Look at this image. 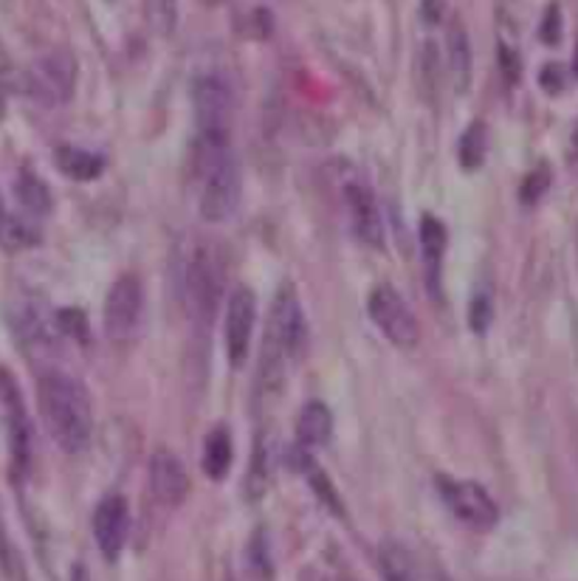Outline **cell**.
I'll list each match as a JSON object with an SVG mask.
<instances>
[{"label": "cell", "instance_id": "28", "mask_svg": "<svg viewBox=\"0 0 578 581\" xmlns=\"http://www.w3.org/2000/svg\"><path fill=\"white\" fill-rule=\"evenodd\" d=\"M0 570L7 575L9 581H26V568H23V559L14 550L12 539L3 528H0Z\"/></svg>", "mask_w": 578, "mask_h": 581}, {"label": "cell", "instance_id": "41", "mask_svg": "<svg viewBox=\"0 0 578 581\" xmlns=\"http://www.w3.org/2000/svg\"><path fill=\"white\" fill-rule=\"evenodd\" d=\"M440 581H446V579H440Z\"/></svg>", "mask_w": 578, "mask_h": 581}, {"label": "cell", "instance_id": "34", "mask_svg": "<svg viewBox=\"0 0 578 581\" xmlns=\"http://www.w3.org/2000/svg\"><path fill=\"white\" fill-rule=\"evenodd\" d=\"M561 37V18H559V7H550L545 14V23H542V40L547 45H556Z\"/></svg>", "mask_w": 578, "mask_h": 581}, {"label": "cell", "instance_id": "15", "mask_svg": "<svg viewBox=\"0 0 578 581\" xmlns=\"http://www.w3.org/2000/svg\"><path fill=\"white\" fill-rule=\"evenodd\" d=\"M14 331L20 333V338H23V345L26 347H54L57 345V320H52L49 316V311H43L40 305H34V302H26V305H20L18 311V320H14Z\"/></svg>", "mask_w": 578, "mask_h": 581}, {"label": "cell", "instance_id": "25", "mask_svg": "<svg viewBox=\"0 0 578 581\" xmlns=\"http://www.w3.org/2000/svg\"><path fill=\"white\" fill-rule=\"evenodd\" d=\"M144 14L150 29L167 37L175 29V20H179V0H144Z\"/></svg>", "mask_w": 578, "mask_h": 581}, {"label": "cell", "instance_id": "32", "mask_svg": "<svg viewBox=\"0 0 578 581\" xmlns=\"http://www.w3.org/2000/svg\"><path fill=\"white\" fill-rule=\"evenodd\" d=\"M12 63H9V54L0 43V122H3V116H7V96L9 88H12Z\"/></svg>", "mask_w": 578, "mask_h": 581}, {"label": "cell", "instance_id": "8", "mask_svg": "<svg viewBox=\"0 0 578 581\" xmlns=\"http://www.w3.org/2000/svg\"><path fill=\"white\" fill-rule=\"evenodd\" d=\"M144 316V288L139 277L121 275L105 297V336L125 345L139 333Z\"/></svg>", "mask_w": 578, "mask_h": 581}, {"label": "cell", "instance_id": "18", "mask_svg": "<svg viewBox=\"0 0 578 581\" xmlns=\"http://www.w3.org/2000/svg\"><path fill=\"white\" fill-rule=\"evenodd\" d=\"M446 52H449V74L451 83H454V90L458 94H465L471 85V43L469 34H465L463 23L454 20L446 32Z\"/></svg>", "mask_w": 578, "mask_h": 581}, {"label": "cell", "instance_id": "35", "mask_svg": "<svg viewBox=\"0 0 578 581\" xmlns=\"http://www.w3.org/2000/svg\"><path fill=\"white\" fill-rule=\"evenodd\" d=\"M500 63H502V71H505V77H509V83H516V77H520V57H516V52H511V49L502 45Z\"/></svg>", "mask_w": 578, "mask_h": 581}, {"label": "cell", "instance_id": "37", "mask_svg": "<svg viewBox=\"0 0 578 581\" xmlns=\"http://www.w3.org/2000/svg\"><path fill=\"white\" fill-rule=\"evenodd\" d=\"M567 161H570V166L578 173V125H576V130H572L570 150H567Z\"/></svg>", "mask_w": 578, "mask_h": 581}, {"label": "cell", "instance_id": "20", "mask_svg": "<svg viewBox=\"0 0 578 581\" xmlns=\"http://www.w3.org/2000/svg\"><path fill=\"white\" fill-rule=\"evenodd\" d=\"M40 244L38 226L29 224V217L18 215L0 201V249L26 251Z\"/></svg>", "mask_w": 578, "mask_h": 581}, {"label": "cell", "instance_id": "9", "mask_svg": "<svg viewBox=\"0 0 578 581\" xmlns=\"http://www.w3.org/2000/svg\"><path fill=\"white\" fill-rule=\"evenodd\" d=\"M235 94L221 74H201L192 83V110L197 136H229Z\"/></svg>", "mask_w": 578, "mask_h": 581}, {"label": "cell", "instance_id": "21", "mask_svg": "<svg viewBox=\"0 0 578 581\" xmlns=\"http://www.w3.org/2000/svg\"><path fill=\"white\" fill-rule=\"evenodd\" d=\"M232 458H235V452H232V434L226 427H215L210 434H206V443H204V472L210 480H223L226 474H229L232 469Z\"/></svg>", "mask_w": 578, "mask_h": 581}, {"label": "cell", "instance_id": "4", "mask_svg": "<svg viewBox=\"0 0 578 581\" xmlns=\"http://www.w3.org/2000/svg\"><path fill=\"white\" fill-rule=\"evenodd\" d=\"M77 88V60L68 52H49L34 60L23 74V90L34 103L54 108V105L71 103Z\"/></svg>", "mask_w": 578, "mask_h": 581}, {"label": "cell", "instance_id": "11", "mask_svg": "<svg viewBox=\"0 0 578 581\" xmlns=\"http://www.w3.org/2000/svg\"><path fill=\"white\" fill-rule=\"evenodd\" d=\"M257 325V297L248 286H237L226 300V322H223V338H226V356L232 367H243L251 347Z\"/></svg>", "mask_w": 578, "mask_h": 581}, {"label": "cell", "instance_id": "39", "mask_svg": "<svg viewBox=\"0 0 578 581\" xmlns=\"http://www.w3.org/2000/svg\"><path fill=\"white\" fill-rule=\"evenodd\" d=\"M317 581H350V579H342V575H322V579Z\"/></svg>", "mask_w": 578, "mask_h": 581}, {"label": "cell", "instance_id": "7", "mask_svg": "<svg viewBox=\"0 0 578 581\" xmlns=\"http://www.w3.org/2000/svg\"><path fill=\"white\" fill-rule=\"evenodd\" d=\"M438 492L446 508L469 528L491 530L496 519H500V508H496L494 497L474 480H458L449 477V474H440Z\"/></svg>", "mask_w": 578, "mask_h": 581}, {"label": "cell", "instance_id": "31", "mask_svg": "<svg viewBox=\"0 0 578 581\" xmlns=\"http://www.w3.org/2000/svg\"><path fill=\"white\" fill-rule=\"evenodd\" d=\"M57 327H60V333L79 338V342H85V338H88V320H85L79 311L57 313Z\"/></svg>", "mask_w": 578, "mask_h": 581}, {"label": "cell", "instance_id": "13", "mask_svg": "<svg viewBox=\"0 0 578 581\" xmlns=\"http://www.w3.org/2000/svg\"><path fill=\"white\" fill-rule=\"evenodd\" d=\"M147 477H150V492L167 508H175L190 494V474H186L184 463L170 449H156L147 466Z\"/></svg>", "mask_w": 578, "mask_h": 581}, {"label": "cell", "instance_id": "27", "mask_svg": "<svg viewBox=\"0 0 578 581\" xmlns=\"http://www.w3.org/2000/svg\"><path fill=\"white\" fill-rule=\"evenodd\" d=\"M547 186H550V170H547V164H539L536 170H531V173L525 175V181H522L520 201L527 206H534L536 201H542Z\"/></svg>", "mask_w": 578, "mask_h": 581}, {"label": "cell", "instance_id": "3", "mask_svg": "<svg viewBox=\"0 0 578 581\" xmlns=\"http://www.w3.org/2000/svg\"><path fill=\"white\" fill-rule=\"evenodd\" d=\"M223 282H226V260H223L221 246L212 240H197L186 255L184 275H181V294H184L192 322L204 327L215 322Z\"/></svg>", "mask_w": 578, "mask_h": 581}, {"label": "cell", "instance_id": "6", "mask_svg": "<svg viewBox=\"0 0 578 581\" xmlns=\"http://www.w3.org/2000/svg\"><path fill=\"white\" fill-rule=\"evenodd\" d=\"M367 313L373 325L393 342L395 347L413 351L420 342V325L415 320L413 308L407 305V300L395 291L393 286L382 282L370 291Z\"/></svg>", "mask_w": 578, "mask_h": 581}, {"label": "cell", "instance_id": "19", "mask_svg": "<svg viewBox=\"0 0 578 581\" xmlns=\"http://www.w3.org/2000/svg\"><path fill=\"white\" fill-rule=\"evenodd\" d=\"M54 164L63 175L74 181H94L105 173V159L90 150L74 148V144H60L54 150Z\"/></svg>", "mask_w": 578, "mask_h": 581}, {"label": "cell", "instance_id": "22", "mask_svg": "<svg viewBox=\"0 0 578 581\" xmlns=\"http://www.w3.org/2000/svg\"><path fill=\"white\" fill-rule=\"evenodd\" d=\"M458 155L465 173H474V170H480L485 164V155H489V128L483 122H474L463 130Z\"/></svg>", "mask_w": 578, "mask_h": 581}, {"label": "cell", "instance_id": "17", "mask_svg": "<svg viewBox=\"0 0 578 581\" xmlns=\"http://www.w3.org/2000/svg\"><path fill=\"white\" fill-rule=\"evenodd\" d=\"M333 434V416L331 409L322 401H311L302 407L297 421V446L313 452V449L324 446Z\"/></svg>", "mask_w": 578, "mask_h": 581}, {"label": "cell", "instance_id": "40", "mask_svg": "<svg viewBox=\"0 0 578 581\" xmlns=\"http://www.w3.org/2000/svg\"><path fill=\"white\" fill-rule=\"evenodd\" d=\"M572 71H576V77H578V45H576V57H572Z\"/></svg>", "mask_w": 578, "mask_h": 581}, {"label": "cell", "instance_id": "33", "mask_svg": "<svg viewBox=\"0 0 578 581\" xmlns=\"http://www.w3.org/2000/svg\"><path fill=\"white\" fill-rule=\"evenodd\" d=\"M539 83H542V88L547 90V94H559L561 88H565V68H561L559 63H550V65H545V68H542V74H539Z\"/></svg>", "mask_w": 578, "mask_h": 581}, {"label": "cell", "instance_id": "23", "mask_svg": "<svg viewBox=\"0 0 578 581\" xmlns=\"http://www.w3.org/2000/svg\"><path fill=\"white\" fill-rule=\"evenodd\" d=\"M382 575L384 581H418L413 556L404 545L387 542L382 548Z\"/></svg>", "mask_w": 578, "mask_h": 581}, {"label": "cell", "instance_id": "16", "mask_svg": "<svg viewBox=\"0 0 578 581\" xmlns=\"http://www.w3.org/2000/svg\"><path fill=\"white\" fill-rule=\"evenodd\" d=\"M420 249H424V269L432 294H438L440 271H443L446 255V226L435 215L420 217Z\"/></svg>", "mask_w": 578, "mask_h": 581}, {"label": "cell", "instance_id": "38", "mask_svg": "<svg viewBox=\"0 0 578 581\" xmlns=\"http://www.w3.org/2000/svg\"><path fill=\"white\" fill-rule=\"evenodd\" d=\"M71 581H88V570H85L83 564H77V568H74V573H71Z\"/></svg>", "mask_w": 578, "mask_h": 581}, {"label": "cell", "instance_id": "12", "mask_svg": "<svg viewBox=\"0 0 578 581\" xmlns=\"http://www.w3.org/2000/svg\"><path fill=\"white\" fill-rule=\"evenodd\" d=\"M130 534V508L128 499L121 494H110L105 497L103 503L96 505L94 514V537L96 545H99V553L108 559V562H116L125 550V542H128Z\"/></svg>", "mask_w": 578, "mask_h": 581}, {"label": "cell", "instance_id": "26", "mask_svg": "<svg viewBox=\"0 0 578 581\" xmlns=\"http://www.w3.org/2000/svg\"><path fill=\"white\" fill-rule=\"evenodd\" d=\"M268 452L263 449V441H257L255 458H251V469H248L246 494L248 499H260L268 492Z\"/></svg>", "mask_w": 578, "mask_h": 581}, {"label": "cell", "instance_id": "36", "mask_svg": "<svg viewBox=\"0 0 578 581\" xmlns=\"http://www.w3.org/2000/svg\"><path fill=\"white\" fill-rule=\"evenodd\" d=\"M443 0H424L420 3V14H424L426 23H438L440 18H443Z\"/></svg>", "mask_w": 578, "mask_h": 581}, {"label": "cell", "instance_id": "5", "mask_svg": "<svg viewBox=\"0 0 578 581\" xmlns=\"http://www.w3.org/2000/svg\"><path fill=\"white\" fill-rule=\"evenodd\" d=\"M204 179L201 190V217L206 224H226L240 204V170L235 155L226 153L210 166L197 170Z\"/></svg>", "mask_w": 578, "mask_h": 581}, {"label": "cell", "instance_id": "24", "mask_svg": "<svg viewBox=\"0 0 578 581\" xmlns=\"http://www.w3.org/2000/svg\"><path fill=\"white\" fill-rule=\"evenodd\" d=\"M18 201L20 206L32 215H45V212L52 209V195L45 190L43 181L32 173H23L18 181Z\"/></svg>", "mask_w": 578, "mask_h": 581}, {"label": "cell", "instance_id": "14", "mask_svg": "<svg viewBox=\"0 0 578 581\" xmlns=\"http://www.w3.org/2000/svg\"><path fill=\"white\" fill-rule=\"evenodd\" d=\"M344 204H347L350 224H353L358 240L367 244L370 249H384V217L373 192L362 184H347L344 186Z\"/></svg>", "mask_w": 578, "mask_h": 581}, {"label": "cell", "instance_id": "10", "mask_svg": "<svg viewBox=\"0 0 578 581\" xmlns=\"http://www.w3.org/2000/svg\"><path fill=\"white\" fill-rule=\"evenodd\" d=\"M0 409H3V423H7L12 474L14 480H23L32 466V423H29L18 384L7 370H0Z\"/></svg>", "mask_w": 578, "mask_h": 581}, {"label": "cell", "instance_id": "2", "mask_svg": "<svg viewBox=\"0 0 578 581\" xmlns=\"http://www.w3.org/2000/svg\"><path fill=\"white\" fill-rule=\"evenodd\" d=\"M308 325L306 313L297 300V291L291 286H282L274 297L271 313H268V327L263 336L260 353V384L263 392H277L286 381V373L291 362H297L306 351Z\"/></svg>", "mask_w": 578, "mask_h": 581}, {"label": "cell", "instance_id": "30", "mask_svg": "<svg viewBox=\"0 0 578 581\" xmlns=\"http://www.w3.org/2000/svg\"><path fill=\"white\" fill-rule=\"evenodd\" d=\"M248 559H251V568L257 570L260 579H271V559H268V545L263 530H257L251 537V545H248Z\"/></svg>", "mask_w": 578, "mask_h": 581}, {"label": "cell", "instance_id": "29", "mask_svg": "<svg viewBox=\"0 0 578 581\" xmlns=\"http://www.w3.org/2000/svg\"><path fill=\"white\" fill-rule=\"evenodd\" d=\"M491 320H494V305H491V294L489 291H477L474 300L469 305V322L474 327V333H485L489 331Z\"/></svg>", "mask_w": 578, "mask_h": 581}, {"label": "cell", "instance_id": "1", "mask_svg": "<svg viewBox=\"0 0 578 581\" xmlns=\"http://www.w3.org/2000/svg\"><path fill=\"white\" fill-rule=\"evenodd\" d=\"M38 404L45 429L63 452L77 454L88 446L94 416L88 392L77 378L60 370L43 373L38 381Z\"/></svg>", "mask_w": 578, "mask_h": 581}]
</instances>
